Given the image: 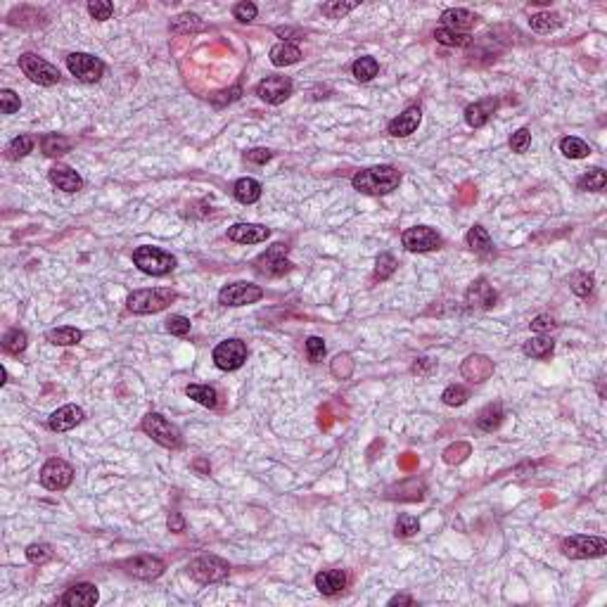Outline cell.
<instances>
[{
  "instance_id": "1f68e13d",
  "label": "cell",
  "mask_w": 607,
  "mask_h": 607,
  "mask_svg": "<svg viewBox=\"0 0 607 607\" xmlns=\"http://www.w3.org/2000/svg\"><path fill=\"white\" fill-rule=\"evenodd\" d=\"M185 394L193 401H197L199 406H204V408H216L219 406V392L214 387H209V384H190L185 389Z\"/></svg>"
},
{
  "instance_id": "680465c9",
  "label": "cell",
  "mask_w": 607,
  "mask_h": 607,
  "mask_svg": "<svg viewBox=\"0 0 607 607\" xmlns=\"http://www.w3.org/2000/svg\"><path fill=\"white\" fill-rule=\"evenodd\" d=\"M271 157H273V152L266 150V147H254V150H249L245 154V159L251 164H266V162H271Z\"/></svg>"
},
{
  "instance_id": "9c48e42d",
  "label": "cell",
  "mask_w": 607,
  "mask_h": 607,
  "mask_svg": "<svg viewBox=\"0 0 607 607\" xmlns=\"http://www.w3.org/2000/svg\"><path fill=\"white\" fill-rule=\"evenodd\" d=\"M212 358L216 368L225 370V373L238 370L243 368V363L247 361V344L243 339H225V342H221L219 347L214 349Z\"/></svg>"
},
{
  "instance_id": "b9f144b4",
  "label": "cell",
  "mask_w": 607,
  "mask_h": 607,
  "mask_svg": "<svg viewBox=\"0 0 607 607\" xmlns=\"http://www.w3.org/2000/svg\"><path fill=\"white\" fill-rule=\"evenodd\" d=\"M34 145H36V140L31 136H17L12 143H10L5 152H8V159H22L34 150Z\"/></svg>"
},
{
  "instance_id": "52a82bcc",
  "label": "cell",
  "mask_w": 607,
  "mask_h": 607,
  "mask_svg": "<svg viewBox=\"0 0 607 607\" xmlns=\"http://www.w3.org/2000/svg\"><path fill=\"white\" fill-rule=\"evenodd\" d=\"M562 553L572 560H591V558H603L607 553V541L600 536H569L562 541Z\"/></svg>"
},
{
  "instance_id": "ac0fdd59",
  "label": "cell",
  "mask_w": 607,
  "mask_h": 607,
  "mask_svg": "<svg viewBox=\"0 0 607 607\" xmlns=\"http://www.w3.org/2000/svg\"><path fill=\"white\" fill-rule=\"evenodd\" d=\"M100 600V593L92 584H74L71 589H66V593L60 598L62 605L66 607H90Z\"/></svg>"
},
{
  "instance_id": "5bb4252c",
  "label": "cell",
  "mask_w": 607,
  "mask_h": 607,
  "mask_svg": "<svg viewBox=\"0 0 607 607\" xmlns=\"http://www.w3.org/2000/svg\"><path fill=\"white\" fill-rule=\"evenodd\" d=\"M261 297H264V290L251 282H233L219 292V301L223 306H247V304L259 301Z\"/></svg>"
},
{
  "instance_id": "30bf717a",
  "label": "cell",
  "mask_w": 607,
  "mask_h": 607,
  "mask_svg": "<svg viewBox=\"0 0 607 607\" xmlns=\"http://www.w3.org/2000/svg\"><path fill=\"white\" fill-rule=\"evenodd\" d=\"M66 66H69L71 76H76V79L84 81V84H95V81H100L102 74H105L102 60L92 58L88 53H71L69 58H66Z\"/></svg>"
},
{
  "instance_id": "7402d4cb",
  "label": "cell",
  "mask_w": 607,
  "mask_h": 607,
  "mask_svg": "<svg viewBox=\"0 0 607 607\" xmlns=\"http://www.w3.org/2000/svg\"><path fill=\"white\" fill-rule=\"evenodd\" d=\"M441 22H444L446 29L451 31H458V34H462V31H470L477 27V22H480V17H477L475 12H470V10H462V8H454V10H446L444 14H441Z\"/></svg>"
},
{
  "instance_id": "2e32d148",
  "label": "cell",
  "mask_w": 607,
  "mask_h": 607,
  "mask_svg": "<svg viewBox=\"0 0 607 607\" xmlns=\"http://www.w3.org/2000/svg\"><path fill=\"white\" fill-rule=\"evenodd\" d=\"M271 238V230L259 223H235L228 228V240L238 245H259Z\"/></svg>"
},
{
  "instance_id": "e575fe53",
  "label": "cell",
  "mask_w": 607,
  "mask_h": 607,
  "mask_svg": "<svg viewBox=\"0 0 607 607\" xmlns=\"http://www.w3.org/2000/svg\"><path fill=\"white\" fill-rule=\"evenodd\" d=\"M29 347V337L24 330H19V327H12V330L5 332L3 337V349L8 354H12V356H19V354H24Z\"/></svg>"
},
{
  "instance_id": "d590c367",
  "label": "cell",
  "mask_w": 607,
  "mask_h": 607,
  "mask_svg": "<svg viewBox=\"0 0 607 607\" xmlns=\"http://www.w3.org/2000/svg\"><path fill=\"white\" fill-rule=\"evenodd\" d=\"M605 185H607V176L603 169H591V171H586L577 181V188L584 190V193H600V190H605Z\"/></svg>"
},
{
  "instance_id": "f546056e",
  "label": "cell",
  "mask_w": 607,
  "mask_h": 607,
  "mask_svg": "<svg viewBox=\"0 0 607 607\" xmlns=\"http://www.w3.org/2000/svg\"><path fill=\"white\" fill-rule=\"evenodd\" d=\"M465 243L472 251H477V254H491L493 251L491 238H488V233L482 228V225H472V228L467 230Z\"/></svg>"
},
{
  "instance_id": "cb8c5ba5",
  "label": "cell",
  "mask_w": 607,
  "mask_h": 607,
  "mask_svg": "<svg viewBox=\"0 0 607 607\" xmlns=\"http://www.w3.org/2000/svg\"><path fill=\"white\" fill-rule=\"evenodd\" d=\"M316 589L323 595H337L347 589V574L342 569H323L316 574Z\"/></svg>"
},
{
  "instance_id": "d4e9b609",
  "label": "cell",
  "mask_w": 607,
  "mask_h": 607,
  "mask_svg": "<svg viewBox=\"0 0 607 607\" xmlns=\"http://www.w3.org/2000/svg\"><path fill=\"white\" fill-rule=\"evenodd\" d=\"M50 181L58 185L62 193H79L84 188V178L69 166H53L50 169Z\"/></svg>"
},
{
  "instance_id": "44dd1931",
  "label": "cell",
  "mask_w": 607,
  "mask_h": 607,
  "mask_svg": "<svg viewBox=\"0 0 607 607\" xmlns=\"http://www.w3.org/2000/svg\"><path fill=\"white\" fill-rule=\"evenodd\" d=\"M81 420H84V408L69 404V406H62V408L55 410V413L50 415L48 425L53 432H66V430H71V427L79 425Z\"/></svg>"
},
{
  "instance_id": "7bdbcfd3",
  "label": "cell",
  "mask_w": 607,
  "mask_h": 607,
  "mask_svg": "<svg viewBox=\"0 0 607 607\" xmlns=\"http://www.w3.org/2000/svg\"><path fill=\"white\" fill-rule=\"evenodd\" d=\"M358 3H342V0H332V3H323L321 12L325 14L327 19H342L344 14H349L351 10H356Z\"/></svg>"
},
{
  "instance_id": "bcb514c9",
  "label": "cell",
  "mask_w": 607,
  "mask_h": 607,
  "mask_svg": "<svg viewBox=\"0 0 607 607\" xmlns=\"http://www.w3.org/2000/svg\"><path fill=\"white\" fill-rule=\"evenodd\" d=\"M27 560L31 565H45L48 560H53V548L48 543H31L27 548Z\"/></svg>"
},
{
  "instance_id": "8992f818",
  "label": "cell",
  "mask_w": 607,
  "mask_h": 607,
  "mask_svg": "<svg viewBox=\"0 0 607 607\" xmlns=\"http://www.w3.org/2000/svg\"><path fill=\"white\" fill-rule=\"evenodd\" d=\"M19 69L24 71V76H27L29 81H34V84L38 86H55L60 81L58 66L50 64V62H45L43 58H38V55L34 53H24L22 58H19Z\"/></svg>"
},
{
  "instance_id": "94428289",
  "label": "cell",
  "mask_w": 607,
  "mask_h": 607,
  "mask_svg": "<svg viewBox=\"0 0 607 607\" xmlns=\"http://www.w3.org/2000/svg\"><path fill=\"white\" fill-rule=\"evenodd\" d=\"M169 529L176 534L185 532V519L181 517V512H171V515H169Z\"/></svg>"
},
{
  "instance_id": "ba28073f",
  "label": "cell",
  "mask_w": 607,
  "mask_h": 607,
  "mask_svg": "<svg viewBox=\"0 0 607 607\" xmlns=\"http://www.w3.org/2000/svg\"><path fill=\"white\" fill-rule=\"evenodd\" d=\"M74 480V467L62 458H50L43 467H40V484L48 491H64Z\"/></svg>"
},
{
  "instance_id": "3957f363",
  "label": "cell",
  "mask_w": 607,
  "mask_h": 607,
  "mask_svg": "<svg viewBox=\"0 0 607 607\" xmlns=\"http://www.w3.org/2000/svg\"><path fill=\"white\" fill-rule=\"evenodd\" d=\"M133 264L147 275H166L176 269V256L169 251L159 249V247H138L133 251Z\"/></svg>"
},
{
  "instance_id": "f1b7e54d",
  "label": "cell",
  "mask_w": 607,
  "mask_h": 607,
  "mask_svg": "<svg viewBox=\"0 0 607 607\" xmlns=\"http://www.w3.org/2000/svg\"><path fill=\"white\" fill-rule=\"evenodd\" d=\"M71 145H74V143H71L69 138L58 136V133H48V136L40 138V150H43V154H48V157H62V154L71 150Z\"/></svg>"
},
{
  "instance_id": "816d5d0a",
  "label": "cell",
  "mask_w": 607,
  "mask_h": 607,
  "mask_svg": "<svg viewBox=\"0 0 607 607\" xmlns=\"http://www.w3.org/2000/svg\"><path fill=\"white\" fill-rule=\"evenodd\" d=\"M88 12L97 22H107L112 17V12H114V5L107 3V0H92V3H88Z\"/></svg>"
},
{
  "instance_id": "11a10c76",
  "label": "cell",
  "mask_w": 607,
  "mask_h": 607,
  "mask_svg": "<svg viewBox=\"0 0 607 607\" xmlns=\"http://www.w3.org/2000/svg\"><path fill=\"white\" fill-rule=\"evenodd\" d=\"M166 330L176 334V337H183V334L190 332V321L185 316H171L166 321Z\"/></svg>"
},
{
  "instance_id": "d6986e66",
  "label": "cell",
  "mask_w": 607,
  "mask_h": 607,
  "mask_svg": "<svg viewBox=\"0 0 607 607\" xmlns=\"http://www.w3.org/2000/svg\"><path fill=\"white\" fill-rule=\"evenodd\" d=\"M460 373L462 377L470 380V382H484V380H488L493 375V361L482 356V354H472V356L465 358Z\"/></svg>"
},
{
  "instance_id": "5b68a950",
  "label": "cell",
  "mask_w": 607,
  "mask_h": 607,
  "mask_svg": "<svg viewBox=\"0 0 607 607\" xmlns=\"http://www.w3.org/2000/svg\"><path fill=\"white\" fill-rule=\"evenodd\" d=\"M188 574L197 584H216V581L228 579L230 565L225 560L216 558V555H199L188 565Z\"/></svg>"
},
{
  "instance_id": "91938a15",
  "label": "cell",
  "mask_w": 607,
  "mask_h": 607,
  "mask_svg": "<svg viewBox=\"0 0 607 607\" xmlns=\"http://www.w3.org/2000/svg\"><path fill=\"white\" fill-rule=\"evenodd\" d=\"M434 368H436V363L432 361V358H427V356L415 358V363H413V373L415 375H423V377H427V375L434 373Z\"/></svg>"
},
{
  "instance_id": "ffe728a7",
  "label": "cell",
  "mask_w": 607,
  "mask_h": 607,
  "mask_svg": "<svg viewBox=\"0 0 607 607\" xmlns=\"http://www.w3.org/2000/svg\"><path fill=\"white\" fill-rule=\"evenodd\" d=\"M496 290H493L491 285L484 280V277H480V280H475L470 285V290H467V306L470 308H491L493 304H496Z\"/></svg>"
},
{
  "instance_id": "4dcf8cb0",
  "label": "cell",
  "mask_w": 607,
  "mask_h": 607,
  "mask_svg": "<svg viewBox=\"0 0 607 607\" xmlns=\"http://www.w3.org/2000/svg\"><path fill=\"white\" fill-rule=\"evenodd\" d=\"M202 29H204L202 17H197V14H193V12H183L171 19V31L178 36L197 34V31H202Z\"/></svg>"
},
{
  "instance_id": "484cf974",
  "label": "cell",
  "mask_w": 607,
  "mask_h": 607,
  "mask_svg": "<svg viewBox=\"0 0 607 607\" xmlns=\"http://www.w3.org/2000/svg\"><path fill=\"white\" fill-rule=\"evenodd\" d=\"M301 60V50L297 48L295 43L290 40H282V43H275L271 48V62L275 66H287V64H295V62Z\"/></svg>"
},
{
  "instance_id": "db71d44e",
  "label": "cell",
  "mask_w": 607,
  "mask_h": 607,
  "mask_svg": "<svg viewBox=\"0 0 607 607\" xmlns=\"http://www.w3.org/2000/svg\"><path fill=\"white\" fill-rule=\"evenodd\" d=\"M256 12H259V10H256V5L254 3H238L233 8V14H235V19H238V22H251V19H256Z\"/></svg>"
},
{
  "instance_id": "7a4b0ae2",
  "label": "cell",
  "mask_w": 607,
  "mask_h": 607,
  "mask_svg": "<svg viewBox=\"0 0 607 607\" xmlns=\"http://www.w3.org/2000/svg\"><path fill=\"white\" fill-rule=\"evenodd\" d=\"M176 299V292L166 287H154V290H138L126 299V306L131 313L147 316V313H159Z\"/></svg>"
},
{
  "instance_id": "277c9868",
  "label": "cell",
  "mask_w": 607,
  "mask_h": 607,
  "mask_svg": "<svg viewBox=\"0 0 607 607\" xmlns=\"http://www.w3.org/2000/svg\"><path fill=\"white\" fill-rule=\"evenodd\" d=\"M143 432L147 436H152L157 444L166 446V449H181L183 446V434L173 423H169L162 413H147L143 418Z\"/></svg>"
},
{
  "instance_id": "c3c4849f",
  "label": "cell",
  "mask_w": 607,
  "mask_h": 607,
  "mask_svg": "<svg viewBox=\"0 0 607 607\" xmlns=\"http://www.w3.org/2000/svg\"><path fill=\"white\" fill-rule=\"evenodd\" d=\"M396 259L392 254H380L377 264H375V280H387L389 275H394L396 271Z\"/></svg>"
},
{
  "instance_id": "be15d7a7",
  "label": "cell",
  "mask_w": 607,
  "mask_h": 607,
  "mask_svg": "<svg viewBox=\"0 0 607 607\" xmlns=\"http://www.w3.org/2000/svg\"><path fill=\"white\" fill-rule=\"evenodd\" d=\"M193 467L199 472V475H209V470H212V465H209V460H204V458H197V460L193 462Z\"/></svg>"
},
{
  "instance_id": "8d00e7d4",
  "label": "cell",
  "mask_w": 607,
  "mask_h": 607,
  "mask_svg": "<svg viewBox=\"0 0 607 607\" xmlns=\"http://www.w3.org/2000/svg\"><path fill=\"white\" fill-rule=\"evenodd\" d=\"M560 24H562V19L555 12H536L529 17V27L538 31V34H550V31H555Z\"/></svg>"
},
{
  "instance_id": "f35d334b",
  "label": "cell",
  "mask_w": 607,
  "mask_h": 607,
  "mask_svg": "<svg viewBox=\"0 0 607 607\" xmlns=\"http://www.w3.org/2000/svg\"><path fill=\"white\" fill-rule=\"evenodd\" d=\"M560 150H562L565 157H569V159H584L591 154V147L586 145L581 138H574V136L562 138V140H560Z\"/></svg>"
},
{
  "instance_id": "7c38bea8",
  "label": "cell",
  "mask_w": 607,
  "mask_h": 607,
  "mask_svg": "<svg viewBox=\"0 0 607 607\" xmlns=\"http://www.w3.org/2000/svg\"><path fill=\"white\" fill-rule=\"evenodd\" d=\"M256 271L261 275L269 277H280L292 269V261L287 259V247L285 245H273L271 249H266L259 259L254 261Z\"/></svg>"
},
{
  "instance_id": "e0dca14e",
  "label": "cell",
  "mask_w": 607,
  "mask_h": 607,
  "mask_svg": "<svg viewBox=\"0 0 607 607\" xmlns=\"http://www.w3.org/2000/svg\"><path fill=\"white\" fill-rule=\"evenodd\" d=\"M420 121H423V112H420V107L410 105L408 110L401 112L396 119L389 121L387 131H389V136H394V138H406V136H410V133L418 131Z\"/></svg>"
},
{
  "instance_id": "6125c7cd",
  "label": "cell",
  "mask_w": 607,
  "mask_h": 607,
  "mask_svg": "<svg viewBox=\"0 0 607 607\" xmlns=\"http://www.w3.org/2000/svg\"><path fill=\"white\" fill-rule=\"evenodd\" d=\"M475 197H477V193H475V190H472V185H470V183L462 185V190H460V202H462V204H470Z\"/></svg>"
},
{
  "instance_id": "f5cc1de1",
  "label": "cell",
  "mask_w": 607,
  "mask_h": 607,
  "mask_svg": "<svg viewBox=\"0 0 607 607\" xmlns=\"http://www.w3.org/2000/svg\"><path fill=\"white\" fill-rule=\"evenodd\" d=\"M529 143H532V131H529V128H519V131L512 133V138H510V147H512V152H517V154L527 152Z\"/></svg>"
},
{
  "instance_id": "836d02e7",
  "label": "cell",
  "mask_w": 607,
  "mask_h": 607,
  "mask_svg": "<svg viewBox=\"0 0 607 607\" xmlns=\"http://www.w3.org/2000/svg\"><path fill=\"white\" fill-rule=\"evenodd\" d=\"M503 423V406L501 404H488L480 415H477V427L482 432H493Z\"/></svg>"
},
{
  "instance_id": "7dc6e473",
  "label": "cell",
  "mask_w": 607,
  "mask_h": 607,
  "mask_svg": "<svg viewBox=\"0 0 607 607\" xmlns=\"http://www.w3.org/2000/svg\"><path fill=\"white\" fill-rule=\"evenodd\" d=\"M441 399H444L446 406H462L470 399V392H467V387H462V384H451V387L444 389Z\"/></svg>"
},
{
  "instance_id": "60d3db41",
  "label": "cell",
  "mask_w": 607,
  "mask_h": 607,
  "mask_svg": "<svg viewBox=\"0 0 607 607\" xmlns=\"http://www.w3.org/2000/svg\"><path fill=\"white\" fill-rule=\"evenodd\" d=\"M394 532H396V536H401V538L415 536V534L420 532L418 517L410 515V512H404V515H399V519H396V524H394Z\"/></svg>"
},
{
  "instance_id": "4fadbf2b",
  "label": "cell",
  "mask_w": 607,
  "mask_h": 607,
  "mask_svg": "<svg viewBox=\"0 0 607 607\" xmlns=\"http://www.w3.org/2000/svg\"><path fill=\"white\" fill-rule=\"evenodd\" d=\"M121 567L126 569V574L143 581H152L157 577H162L164 569H166V562L157 555H136V558H128L121 562Z\"/></svg>"
},
{
  "instance_id": "9f6ffc18",
  "label": "cell",
  "mask_w": 607,
  "mask_h": 607,
  "mask_svg": "<svg viewBox=\"0 0 607 607\" xmlns=\"http://www.w3.org/2000/svg\"><path fill=\"white\" fill-rule=\"evenodd\" d=\"M306 354L308 358H311L313 363L321 361L323 356H325V344H323L321 337H308L306 339Z\"/></svg>"
},
{
  "instance_id": "4316f807",
  "label": "cell",
  "mask_w": 607,
  "mask_h": 607,
  "mask_svg": "<svg viewBox=\"0 0 607 607\" xmlns=\"http://www.w3.org/2000/svg\"><path fill=\"white\" fill-rule=\"evenodd\" d=\"M233 195L238 202L254 204V202H259V197H261V183L254 181V178H240L233 188Z\"/></svg>"
},
{
  "instance_id": "9a60e30c",
  "label": "cell",
  "mask_w": 607,
  "mask_h": 607,
  "mask_svg": "<svg viewBox=\"0 0 607 607\" xmlns=\"http://www.w3.org/2000/svg\"><path fill=\"white\" fill-rule=\"evenodd\" d=\"M292 90H295V84H292L290 76H266V79L259 81V86H256V95L264 102H269V105L285 102L287 97L292 95Z\"/></svg>"
},
{
  "instance_id": "f907efd6",
  "label": "cell",
  "mask_w": 607,
  "mask_h": 607,
  "mask_svg": "<svg viewBox=\"0 0 607 607\" xmlns=\"http://www.w3.org/2000/svg\"><path fill=\"white\" fill-rule=\"evenodd\" d=\"M19 107H22V100H19L17 92L10 88L0 90V110H3V114H14V112H19Z\"/></svg>"
},
{
  "instance_id": "8fae6325",
  "label": "cell",
  "mask_w": 607,
  "mask_h": 607,
  "mask_svg": "<svg viewBox=\"0 0 607 607\" xmlns=\"http://www.w3.org/2000/svg\"><path fill=\"white\" fill-rule=\"evenodd\" d=\"M401 243H404V247L408 251H434L439 249L441 245H444V240H441V235L436 233L434 228H430V225H415V228H408L404 235H401Z\"/></svg>"
},
{
  "instance_id": "681fc988",
  "label": "cell",
  "mask_w": 607,
  "mask_h": 607,
  "mask_svg": "<svg viewBox=\"0 0 607 607\" xmlns=\"http://www.w3.org/2000/svg\"><path fill=\"white\" fill-rule=\"evenodd\" d=\"M467 456H470V444L458 441V444L449 446V449L444 451V462L446 465H458V462H462Z\"/></svg>"
},
{
  "instance_id": "74e56055",
  "label": "cell",
  "mask_w": 607,
  "mask_h": 607,
  "mask_svg": "<svg viewBox=\"0 0 607 607\" xmlns=\"http://www.w3.org/2000/svg\"><path fill=\"white\" fill-rule=\"evenodd\" d=\"M351 71H354V76H356V81L368 84V81H373L375 76H377L380 64H377V60H375V58H358L356 62H354Z\"/></svg>"
},
{
  "instance_id": "603a6c76",
  "label": "cell",
  "mask_w": 607,
  "mask_h": 607,
  "mask_svg": "<svg viewBox=\"0 0 607 607\" xmlns=\"http://www.w3.org/2000/svg\"><path fill=\"white\" fill-rule=\"evenodd\" d=\"M498 110V100L496 97H484V100L475 102V105H470L465 110V121L467 126L472 128H482L484 123L491 119V114Z\"/></svg>"
},
{
  "instance_id": "03108f58",
  "label": "cell",
  "mask_w": 607,
  "mask_h": 607,
  "mask_svg": "<svg viewBox=\"0 0 607 607\" xmlns=\"http://www.w3.org/2000/svg\"><path fill=\"white\" fill-rule=\"evenodd\" d=\"M415 462H418V458H415L413 454H406L404 458H401V467H406V470H410Z\"/></svg>"
},
{
  "instance_id": "6f0895ef",
  "label": "cell",
  "mask_w": 607,
  "mask_h": 607,
  "mask_svg": "<svg viewBox=\"0 0 607 607\" xmlns=\"http://www.w3.org/2000/svg\"><path fill=\"white\" fill-rule=\"evenodd\" d=\"M555 327H558L555 318H553V316H546V313H543V316H536V318H534V321H532V330H534V332H538V334L553 332Z\"/></svg>"
},
{
  "instance_id": "ab89813d",
  "label": "cell",
  "mask_w": 607,
  "mask_h": 607,
  "mask_svg": "<svg viewBox=\"0 0 607 607\" xmlns=\"http://www.w3.org/2000/svg\"><path fill=\"white\" fill-rule=\"evenodd\" d=\"M434 38L439 40L441 45H451V48H465V45H470V36L467 34H458V31H451L446 27L436 29L434 31Z\"/></svg>"
},
{
  "instance_id": "6da1fadb",
  "label": "cell",
  "mask_w": 607,
  "mask_h": 607,
  "mask_svg": "<svg viewBox=\"0 0 607 607\" xmlns=\"http://www.w3.org/2000/svg\"><path fill=\"white\" fill-rule=\"evenodd\" d=\"M351 183H354V188H356L358 193L387 195V193H392V190L399 188L401 173L396 171L394 166L382 164V166H373V169H365V171H358L356 176L351 178Z\"/></svg>"
},
{
  "instance_id": "e7e4bbea",
  "label": "cell",
  "mask_w": 607,
  "mask_h": 607,
  "mask_svg": "<svg viewBox=\"0 0 607 607\" xmlns=\"http://www.w3.org/2000/svg\"><path fill=\"white\" fill-rule=\"evenodd\" d=\"M389 605H413V598H410V595H394V598L389 600Z\"/></svg>"
},
{
  "instance_id": "83f0119b",
  "label": "cell",
  "mask_w": 607,
  "mask_h": 607,
  "mask_svg": "<svg viewBox=\"0 0 607 607\" xmlns=\"http://www.w3.org/2000/svg\"><path fill=\"white\" fill-rule=\"evenodd\" d=\"M45 337H48V342L55 344V347H74V344H79L81 339H84V332L76 330V327H71V325H62V327L50 330Z\"/></svg>"
},
{
  "instance_id": "d6a6232c",
  "label": "cell",
  "mask_w": 607,
  "mask_h": 607,
  "mask_svg": "<svg viewBox=\"0 0 607 607\" xmlns=\"http://www.w3.org/2000/svg\"><path fill=\"white\" fill-rule=\"evenodd\" d=\"M553 339L550 337H543V334H538V337H532L524 342L522 351L527 354V356L532 358H538V361H543V358H548L550 354H553Z\"/></svg>"
},
{
  "instance_id": "f6af8a7d",
  "label": "cell",
  "mask_w": 607,
  "mask_h": 607,
  "mask_svg": "<svg viewBox=\"0 0 607 607\" xmlns=\"http://www.w3.org/2000/svg\"><path fill=\"white\" fill-rule=\"evenodd\" d=\"M330 370H332V375L337 380H349V377H351V373H354L351 356H349V354H339V356H334Z\"/></svg>"
},
{
  "instance_id": "ee69618b",
  "label": "cell",
  "mask_w": 607,
  "mask_h": 607,
  "mask_svg": "<svg viewBox=\"0 0 607 607\" xmlns=\"http://www.w3.org/2000/svg\"><path fill=\"white\" fill-rule=\"evenodd\" d=\"M593 282L595 280L591 273H574L569 277V287H572V292L579 297H589L591 292H593Z\"/></svg>"
}]
</instances>
